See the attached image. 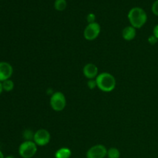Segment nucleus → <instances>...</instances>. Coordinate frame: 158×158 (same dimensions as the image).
I'll return each instance as SVG.
<instances>
[{
    "label": "nucleus",
    "mask_w": 158,
    "mask_h": 158,
    "mask_svg": "<svg viewBox=\"0 0 158 158\" xmlns=\"http://www.w3.org/2000/svg\"><path fill=\"white\" fill-rule=\"evenodd\" d=\"M151 10H152V12L155 15L158 16V0H156L152 5V7H151Z\"/></svg>",
    "instance_id": "nucleus-18"
},
{
    "label": "nucleus",
    "mask_w": 158,
    "mask_h": 158,
    "mask_svg": "<svg viewBox=\"0 0 158 158\" xmlns=\"http://www.w3.org/2000/svg\"><path fill=\"white\" fill-rule=\"evenodd\" d=\"M158 42V40L154 36V35H150L149 38H148V43H150L151 45H155Z\"/></svg>",
    "instance_id": "nucleus-19"
},
{
    "label": "nucleus",
    "mask_w": 158,
    "mask_h": 158,
    "mask_svg": "<svg viewBox=\"0 0 158 158\" xmlns=\"http://www.w3.org/2000/svg\"><path fill=\"white\" fill-rule=\"evenodd\" d=\"M34 134L35 133H33L30 130H26L23 133V137L26 139V141H32V140H33Z\"/></svg>",
    "instance_id": "nucleus-15"
},
{
    "label": "nucleus",
    "mask_w": 158,
    "mask_h": 158,
    "mask_svg": "<svg viewBox=\"0 0 158 158\" xmlns=\"http://www.w3.org/2000/svg\"><path fill=\"white\" fill-rule=\"evenodd\" d=\"M37 152V145L34 141H24L19 148V154L23 158H32Z\"/></svg>",
    "instance_id": "nucleus-3"
},
{
    "label": "nucleus",
    "mask_w": 158,
    "mask_h": 158,
    "mask_svg": "<svg viewBox=\"0 0 158 158\" xmlns=\"http://www.w3.org/2000/svg\"><path fill=\"white\" fill-rule=\"evenodd\" d=\"M127 16L131 26L135 29L143 27L148 21V15L146 12L140 7L132 8L130 10Z\"/></svg>",
    "instance_id": "nucleus-1"
},
{
    "label": "nucleus",
    "mask_w": 158,
    "mask_h": 158,
    "mask_svg": "<svg viewBox=\"0 0 158 158\" xmlns=\"http://www.w3.org/2000/svg\"><path fill=\"white\" fill-rule=\"evenodd\" d=\"M153 35L158 40V24L156 25L154 27V29H153Z\"/></svg>",
    "instance_id": "nucleus-20"
},
{
    "label": "nucleus",
    "mask_w": 158,
    "mask_h": 158,
    "mask_svg": "<svg viewBox=\"0 0 158 158\" xmlns=\"http://www.w3.org/2000/svg\"><path fill=\"white\" fill-rule=\"evenodd\" d=\"M97 87L103 92H111L116 87V79L109 73H101L96 78Z\"/></svg>",
    "instance_id": "nucleus-2"
},
{
    "label": "nucleus",
    "mask_w": 158,
    "mask_h": 158,
    "mask_svg": "<svg viewBox=\"0 0 158 158\" xmlns=\"http://www.w3.org/2000/svg\"><path fill=\"white\" fill-rule=\"evenodd\" d=\"M2 88L3 90H5L6 92H10L14 88V83L12 80H5V81L2 82Z\"/></svg>",
    "instance_id": "nucleus-14"
},
{
    "label": "nucleus",
    "mask_w": 158,
    "mask_h": 158,
    "mask_svg": "<svg viewBox=\"0 0 158 158\" xmlns=\"http://www.w3.org/2000/svg\"><path fill=\"white\" fill-rule=\"evenodd\" d=\"M71 152L70 150L67 148H62L59 149L55 153V157L56 158H69L71 157Z\"/></svg>",
    "instance_id": "nucleus-11"
},
{
    "label": "nucleus",
    "mask_w": 158,
    "mask_h": 158,
    "mask_svg": "<svg viewBox=\"0 0 158 158\" xmlns=\"http://www.w3.org/2000/svg\"><path fill=\"white\" fill-rule=\"evenodd\" d=\"M6 158H15L13 157V156H8V157H6Z\"/></svg>",
    "instance_id": "nucleus-23"
},
{
    "label": "nucleus",
    "mask_w": 158,
    "mask_h": 158,
    "mask_svg": "<svg viewBox=\"0 0 158 158\" xmlns=\"http://www.w3.org/2000/svg\"><path fill=\"white\" fill-rule=\"evenodd\" d=\"M136 34H137L136 29L134 27H133L132 26L125 27L123 29V32H122L123 38L125 40H127V41H131V40H134L136 36Z\"/></svg>",
    "instance_id": "nucleus-10"
},
{
    "label": "nucleus",
    "mask_w": 158,
    "mask_h": 158,
    "mask_svg": "<svg viewBox=\"0 0 158 158\" xmlns=\"http://www.w3.org/2000/svg\"><path fill=\"white\" fill-rule=\"evenodd\" d=\"M107 154L106 147L102 144H97L89 148L86 152V158H104Z\"/></svg>",
    "instance_id": "nucleus-7"
},
{
    "label": "nucleus",
    "mask_w": 158,
    "mask_h": 158,
    "mask_svg": "<svg viewBox=\"0 0 158 158\" xmlns=\"http://www.w3.org/2000/svg\"><path fill=\"white\" fill-rule=\"evenodd\" d=\"M33 141L38 146H46L50 141V134L46 129H40L34 134Z\"/></svg>",
    "instance_id": "nucleus-6"
},
{
    "label": "nucleus",
    "mask_w": 158,
    "mask_h": 158,
    "mask_svg": "<svg viewBox=\"0 0 158 158\" xmlns=\"http://www.w3.org/2000/svg\"><path fill=\"white\" fill-rule=\"evenodd\" d=\"M83 73L89 80L96 79L98 76V67L94 63H87L83 67Z\"/></svg>",
    "instance_id": "nucleus-9"
},
{
    "label": "nucleus",
    "mask_w": 158,
    "mask_h": 158,
    "mask_svg": "<svg viewBox=\"0 0 158 158\" xmlns=\"http://www.w3.org/2000/svg\"><path fill=\"white\" fill-rule=\"evenodd\" d=\"M13 69L10 63L7 62H0V82H3L10 79Z\"/></svg>",
    "instance_id": "nucleus-8"
},
{
    "label": "nucleus",
    "mask_w": 158,
    "mask_h": 158,
    "mask_svg": "<svg viewBox=\"0 0 158 158\" xmlns=\"http://www.w3.org/2000/svg\"><path fill=\"white\" fill-rule=\"evenodd\" d=\"M86 20H87L88 24L89 23H96V15H94V13H89L87 15H86Z\"/></svg>",
    "instance_id": "nucleus-17"
},
{
    "label": "nucleus",
    "mask_w": 158,
    "mask_h": 158,
    "mask_svg": "<svg viewBox=\"0 0 158 158\" xmlns=\"http://www.w3.org/2000/svg\"><path fill=\"white\" fill-rule=\"evenodd\" d=\"M106 157L108 158H120V153L118 149L115 148H111L107 150V154Z\"/></svg>",
    "instance_id": "nucleus-13"
},
{
    "label": "nucleus",
    "mask_w": 158,
    "mask_h": 158,
    "mask_svg": "<svg viewBox=\"0 0 158 158\" xmlns=\"http://www.w3.org/2000/svg\"><path fill=\"white\" fill-rule=\"evenodd\" d=\"M0 158H5L4 157V155H3L2 152L1 151H0Z\"/></svg>",
    "instance_id": "nucleus-22"
},
{
    "label": "nucleus",
    "mask_w": 158,
    "mask_h": 158,
    "mask_svg": "<svg viewBox=\"0 0 158 158\" xmlns=\"http://www.w3.org/2000/svg\"><path fill=\"white\" fill-rule=\"evenodd\" d=\"M66 97L62 92H55L52 94L50 98V106L53 110L60 112L66 107Z\"/></svg>",
    "instance_id": "nucleus-4"
},
{
    "label": "nucleus",
    "mask_w": 158,
    "mask_h": 158,
    "mask_svg": "<svg viewBox=\"0 0 158 158\" xmlns=\"http://www.w3.org/2000/svg\"><path fill=\"white\" fill-rule=\"evenodd\" d=\"M67 6V2L66 0H56L54 3V7L57 11H63Z\"/></svg>",
    "instance_id": "nucleus-12"
},
{
    "label": "nucleus",
    "mask_w": 158,
    "mask_h": 158,
    "mask_svg": "<svg viewBox=\"0 0 158 158\" xmlns=\"http://www.w3.org/2000/svg\"><path fill=\"white\" fill-rule=\"evenodd\" d=\"M101 28L99 23H89L86 26L83 32V36L86 40H94L99 36L100 33Z\"/></svg>",
    "instance_id": "nucleus-5"
},
{
    "label": "nucleus",
    "mask_w": 158,
    "mask_h": 158,
    "mask_svg": "<svg viewBox=\"0 0 158 158\" xmlns=\"http://www.w3.org/2000/svg\"><path fill=\"white\" fill-rule=\"evenodd\" d=\"M2 90H3V88H2V82H0V94L2 93Z\"/></svg>",
    "instance_id": "nucleus-21"
},
{
    "label": "nucleus",
    "mask_w": 158,
    "mask_h": 158,
    "mask_svg": "<svg viewBox=\"0 0 158 158\" xmlns=\"http://www.w3.org/2000/svg\"><path fill=\"white\" fill-rule=\"evenodd\" d=\"M87 86L90 89H95L96 87H97V83L96 79H92V80H88Z\"/></svg>",
    "instance_id": "nucleus-16"
}]
</instances>
